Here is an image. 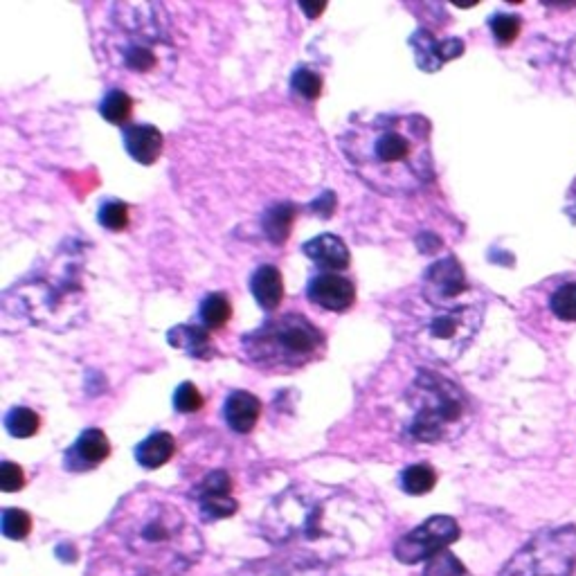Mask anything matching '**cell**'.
I'll return each mask as SVG.
<instances>
[{
    "mask_svg": "<svg viewBox=\"0 0 576 576\" xmlns=\"http://www.w3.org/2000/svg\"><path fill=\"white\" fill-rule=\"evenodd\" d=\"M432 126L423 115H356L338 135L354 174L385 196L417 194L435 178Z\"/></svg>",
    "mask_w": 576,
    "mask_h": 576,
    "instance_id": "cell-2",
    "label": "cell"
},
{
    "mask_svg": "<svg viewBox=\"0 0 576 576\" xmlns=\"http://www.w3.org/2000/svg\"><path fill=\"white\" fill-rule=\"evenodd\" d=\"M306 297L322 309L340 313L347 311L356 302V288L347 277L338 273H320L315 275L306 286Z\"/></svg>",
    "mask_w": 576,
    "mask_h": 576,
    "instance_id": "cell-13",
    "label": "cell"
},
{
    "mask_svg": "<svg viewBox=\"0 0 576 576\" xmlns=\"http://www.w3.org/2000/svg\"><path fill=\"white\" fill-rule=\"evenodd\" d=\"M0 529H3L5 538H12V540L27 538L32 531L30 513L23 509H5L3 520H0Z\"/></svg>",
    "mask_w": 576,
    "mask_h": 576,
    "instance_id": "cell-29",
    "label": "cell"
},
{
    "mask_svg": "<svg viewBox=\"0 0 576 576\" xmlns=\"http://www.w3.org/2000/svg\"><path fill=\"white\" fill-rule=\"evenodd\" d=\"M232 477L223 468H216L198 484L196 498L205 520H223L237 513L239 502L232 498Z\"/></svg>",
    "mask_w": 576,
    "mask_h": 576,
    "instance_id": "cell-10",
    "label": "cell"
},
{
    "mask_svg": "<svg viewBox=\"0 0 576 576\" xmlns=\"http://www.w3.org/2000/svg\"><path fill=\"white\" fill-rule=\"evenodd\" d=\"M232 318V304L223 293H210L198 306V320L207 331L223 329Z\"/></svg>",
    "mask_w": 576,
    "mask_h": 576,
    "instance_id": "cell-21",
    "label": "cell"
},
{
    "mask_svg": "<svg viewBox=\"0 0 576 576\" xmlns=\"http://www.w3.org/2000/svg\"><path fill=\"white\" fill-rule=\"evenodd\" d=\"M129 205L122 203V201H115V198H111V201H106L102 203V207H99V212H97V221L102 228L106 230H113V232H122L126 225H129L131 221V216H129Z\"/></svg>",
    "mask_w": 576,
    "mask_h": 576,
    "instance_id": "cell-27",
    "label": "cell"
},
{
    "mask_svg": "<svg viewBox=\"0 0 576 576\" xmlns=\"http://www.w3.org/2000/svg\"><path fill=\"white\" fill-rule=\"evenodd\" d=\"M300 9L304 14H309L311 18H318L324 9H327V3H300Z\"/></svg>",
    "mask_w": 576,
    "mask_h": 576,
    "instance_id": "cell-34",
    "label": "cell"
},
{
    "mask_svg": "<svg viewBox=\"0 0 576 576\" xmlns=\"http://www.w3.org/2000/svg\"><path fill=\"white\" fill-rule=\"evenodd\" d=\"M5 428L12 437L16 439H27V437H34L36 432L41 428V419L39 414L34 410L25 408V405H18V408H12L7 412L5 417Z\"/></svg>",
    "mask_w": 576,
    "mask_h": 576,
    "instance_id": "cell-25",
    "label": "cell"
},
{
    "mask_svg": "<svg viewBox=\"0 0 576 576\" xmlns=\"http://www.w3.org/2000/svg\"><path fill=\"white\" fill-rule=\"evenodd\" d=\"M176 453V439L165 430H158L149 435L144 441H140L135 448V462L147 471H156V468L165 466Z\"/></svg>",
    "mask_w": 576,
    "mask_h": 576,
    "instance_id": "cell-20",
    "label": "cell"
},
{
    "mask_svg": "<svg viewBox=\"0 0 576 576\" xmlns=\"http://www.w3.org/2000/svg\"><path fill=\"white\" fill-rule=\"evenodd\" d=\"M108 455H111V441H108L106 432L99 428H88L68 448L63 464H66L68 471H93L95 466L106 462Z\"/></svg>",
    "mask_w": 576,
    "mask_h": 576,
    "instance_id": "cell-14",
    "label": "cell"
},
{
    "mask_svg": "<svg viewBox=\"0 0 576 576\" xmlns=\"http://www.w3.org/2000/svg\"><path fill=\"white\" fill-rule=\"evenodd\" d=\"M405 401L410 405L408 435L421 444L453 441L471 421V405L462 387L430 369H419Z\"/></svg>",
    "mask_w": 576,
    "mask_h": 576,
    "instance_id": "cell-6",
    "label": "cell"
},
{
    "mask_svg": "<svg viewBox=\"0 0 576 576\" xmlns=\"http://www.w3.org/2000/svg\"><path fill=\"white\" fill-rule=\"evenodd\" d=\"M570 54H572V59L576 61V41L570 45Z\"/></svg>",
    "mask_w": 576,
    "mask_h": 576,
    "instance_id": "cell-35",
    "label": "cell"
},
{
    "mask_svg": "<svg viewBox=\"0 0 576 576\" xmlns=\"http://www.w3.org/2000/svg\"><path fill=\"white\" fill-rule=\"evenodd\" d=\"M399 482L401 489L408 495H426L435 489L437 473L430 464H412L408 468H403Z\"/></svg>",
    "mask_w": 576,
    "mask_h": 576,
    "instance_id": "cell-23",
    "label": "cell"
},
{
    "mask_svg": "<svg viewBox=\"0 0 576 576\" xmlns=\"http://www.w3.org/2000/svg\"><path fill=\"white\" fill-rule=\"evenodd\" d=\"M423 576H471V572L466 570V565L453 552L446 549V552L430 558Z\"/></svg>",
    "mask_w": 576,
    "mask_h": 576,
    "instance_id": "cell-30",
    "label": "cell"
},
{
    "mask_svg": "<svg viewBox=\"0 0 576 576\" xmlns=\"http://www.w3.org/2000/svg\"><path fill=\"white\" fill-rule=\"evenodd\" d=\"M549 309L558 320L576 322V282L558 286L549 300Z\"/></svg>",
    "mask_w": 576,
    "mask_h": 576,
    "instance_id": "cell-28",
    "label": "cell"
},
{
    "mask_svg": "<svg viewBox=\"0 0 576 576\" xmlns=\"http://www.w3.org/2000/svg\"><path fill=\"white\" fill-rule=\"evenodd\" d=\"M203 394L198 392V387L194 383H183L176 390L174 394V408L178 412H183V414H192V412H198L203 408Z\"/></svg>",
    "mask_w": 576,
    "mask_h": 576,
    "instance_id": "cell-32",
    "label": "cell"
},
{
    "mask_svg": "<svg viewBox=\"0 0 576 576\" xmlns=\"http://www.w3.org/2000/svg\"><path fill=\"white\" fill-rule=\"evenodd\" d=\"M576 567V527L543 529L531 536L498 576H572Z\"/></svg>",
    "mask_w": 576,
    "mask_h": 576,
    "instance_id": "cell-8",
    "label": "cell"
},
{
    "mask_svg": "<svg viewBox=\"0 0 576 576\" xmlns=\"http://www.w3.org/2000/svg\"><path fill=\"white\" fill-rule=\"evenodd\" d=\"M459 525L455 518L450 516H432L410 534L401 536L394 545L396 561L405 565H414L421 561H430L437 554L446 552V549L459 538Z\"/></svg>",
    "mask_w": 576,
    "mask_h": 576,
    "instance_id": "cell-9",
    "label": "cell"
},
{
    "mask_svg": "<svg viewBox=\"0 0 576 576\" xmlns=\"http://www.w3.org/2000/svg\"><path fill=\"white\" fill-rule=\"evenodd\" d=\"M291 90L306 102H315L322 95V77L311 68H297L291 77Z\"/></svg>",
    "mask_w": 576,
    "mask_h": 576,
    "instance_id": "cell-26",
    "label": "cell"
},
{
    "mask_svg": "<svg viewBox=\"0 0 576 576\" xmlns=\"http://www.w3.org/2000/svg\"><path fill=\"white\" fill-rule=\"evenodd\" d=\"M489 27L495 36V41L500 45H511L520 34V18L513 14H495L489 21Z\"/></svg>",
    "mask_w": 576,
    "mask_h": 576,
    "instance_id": "cell-31",
    "label": "cell"
},
{
    "mask_svg": "<svg viewBox=\"0 0 576 576\" xmlns=\"http://www.w3.org/2000/svg\"><path fill=\"white\" fill-rule=\"evenodd\" d=\"M223 417L232 432L248 435L261 417V401L252 392L234 390L223 405Z\"/></svg>",
    "mask_w": 576,
    "mask_h": 576,
    "instance_id": "cell-17",
    "label": "cell"
},
{
    "mask_svg": "<svg viewBox=\"0 0 576 576\" xmlns=\"http://www.w3.org/2000/svg\"><path fill=\"white\" fill-rule=\"evenodd\" d=\"M167 342L196 360H210L216 354L210 331L203 329L201 324H178L167 333Z\"/></svg>",
    "mask_w": 576,
    "mask_h": 576,
    "instance_id": "cell-18",
    "label": "cell"
},
{
    "mask_svg": "<svg viewBox=\"0 0 576 576\" xmlns=\"http://www.w3.org/2000/svg\"><path fill=\"white\" fill-rule=\"evenodd\" d=\"M250 293L264 311H275L284 300V279L277 266H259L250 277Z\"/></svg>",
    "mask_w": 576,
    "mask_h": 576,
    "instance_id": "cell-19",
    "label": "cell"
},
{
    "mask_svg": "<svg viewBox=\"0 0 576 576\" xmlns=\"http://www.w3.org/2000/svg\"><path fill=\"white\" fill-rule=\"evenodd\" d=\"M410 45L414 50V61L423 72H439L448 61H453L464 54V41L457 36H450L446 41H439L435 34L428 30H417L410 36Z\"/></svg>",
    "mask_w": 576,
    "mask_h": 576,
    "instance_id": "cell-12",
    "label": "cell"
},
{
    "mask_svg": "<svg viewBox=\"0 0 576 576\" xmlns=\"http://www.w3.org/2000/svg\"><path fill=\"white\" fill-rule=\"evenodd\" d=\"M414 309L401 324V336L421 356L437 363H455L480 331L482 309L475 304H430Z\"/></svg>",
    "mask_w": 576,
    "mask_h": 576,
    "instance_id": "cell-7",
    "label": "cell"
},
{
    "mask_svg": "<svg viewBox=\"0 0 576 576\" xmlns=\"http://www.w3.org/2000/svg\"><path fill=\"white\" fill-rule=\"evenodd\" d=\"M124 147L129 156L140 162V165H153L162 156L165 149V138L158 126L153 124H131L124 129Z\"/></svg>",
    "mask_w": 576,
    "mask_h": 576,
    "instance_id": "cell-15",
    "label": "cell"
},
{
    "mask_svg": "<svg viewBox=\"0 0 576 576\" xmlns=\"http://www.w3.org/2000/svg\"><path fill=\"white\" fill-rule=\"evenodd\" d=\"M302 250L315 266L324 270V273H331V270H345L351 261L347 243L336 237V234H318L315 239L306 241Z\"/></svg>",
    "mask_w": 576,
    "mask_h": 576,
    "instance_id": "cell-16",
    "label": "cell"
},
{
    "mask_svg": "<svg viewBox=\"0 0 576 576\" xmlns=\"http://www.w3.org/2000/svg\"><path fill=\"white\" fill-rule=\"evenodd\" d=\"M295 221V205L282 203L270 207L268 214L264 216V232L266 237L273 243H284L291 232V225Z\"/></svg>",
    "mask_w": 576,
    "mask_h": 576,
    "instance_id": "cell-24",
    "label": "cell"
},
{
    "mask_svg": "<svg viewBox=\"0 0 576 576\" xmlns=\"http://www.w3.org/2000/svg\"><path fill=\"white\" fill-rule=\"evenodd\" d=\"M327 340L300 313H286L261 324L241 338V354L259 372L293 374L324 356Z\"/></svg>",
    "mask_w": 576,
    "mask_h": 576,
    "instance_id": "cell-5",
    "label": "cell"
},
{
    "mask_svg": "<svg viewBox=\"0 0 576 576\" xmlns=\"http://www.w3.org/2000/svg\"><path fill=\"white\" fill-rule=\"evenodd\" d=\"M102 52L120 77L149 88L167 84L178 63L167 9L158 3H113L108 7Z\"/></svg>",
    "mask_w": 576,
    "mask_h": 576,
    "instance_id": "cell-4",
    "label": "cell"
},
{
    "mask_svg": "<svg viewBox=\"0 0 576 576\" xmlns=\"http://www.w3.org/2000/svg\"><path fill=\"white\" fill-rule=\"evenodd\" d=\"M358 500L327 484L288 486L261 516V534L302 563L329 565L354 552Z\"/></svg>",
    "mask_w": 576,
    "mask_h": 576,
    "instance_id": "cell-3",
    "label": "cell"
},
{
    "mask_svg": "<svg viewBox=\"0 0 576 576\" xmlns=\"http://www.w3.org/2000/svg\"><path fill=\"white\" fill-rule=\"evenodd\" d=\"M203 554V536L183 507L158 489L133 491L97 538L86 576H180Z\"/></svg>",
    "mask_w": 576,
    "mask_h": 576,
    "instance_id": "cell-1",
    "label": "cell"
},
{
    "mask_svg": "<svg viewBox=\"0 0 576 576\" xmlns=\"http://www.w3.org/2000/svg\"><path fill=\"white\" fill-rule=\"evenodd\" d=\"M99 113H102L106 122L122 126L131 120L133 97L126 93V90H120V88L108 90L102 99V104H99Z\"/></svg>",
    "mask_w": 576,
    "mask_h": 576,
    "instance_id": "cell-22",
    "label": "cell"
},
{
    "mask_svg": "<svg viewBox=\"0 0 576 576\" xmlns=\"http://www.w3.org/2000/svg\"><path fill=\"white\" fill-rule=\"evenodd\" d=\"M464 270L457 264V259L446 257L432 264L428 268L426 277H423L421 297L430 304H450L455 297L466 291Z\"/></svg>",
    "mask_w": 576,
    "mask_h": 576,
    "instance_id": "cell-11",
    "label": "cell"
},
{
    "mask_svg": "<svg viewBox=\"0 0 576 576\" xmlns=\"http://www.w3.org/2000/svg\"><path fill=\"white\" fill-rule=\"evenodd\" d=\"M25 486V473L23 468L14 462H3L0 464V489L5 493L21 491Z\"/></svg>",
    "mask_w": 576,
    "mask_h": 576,
    "instance_id": "cell-33",
    "label": "cell"
}]
</instances>
